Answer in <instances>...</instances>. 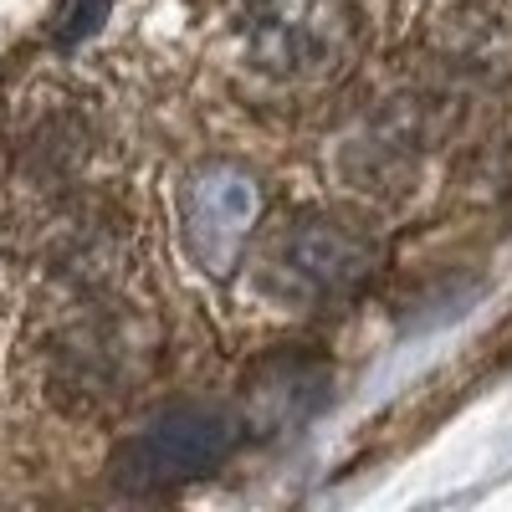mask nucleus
I'll return each instance as SVG.
<instances>
[{"label":"nucleus","instance_id":"nucleus-1","mask_svg":"<svg viewBox=\"0 0 512 512\" xmlns=\"http://www.w3.org/2000/svg\"><path fill=\"white\" fill-rule=\"evenodd\" d=\"M88 297L47 333V395L72 415H108L128 405L159 364V328L149 308L82 287Z\"/></svg>","mask_w":512,"mask_h":512},{"label":"nucleus","instance_id":"nucleus-2","mask_svg":"<svg viewBox=\"0 0 512 512\" xmlns=\"http://www.w3.org/2000/svg\"><path fill=\"white\" fill-rule=\"evenodd\" d=\"M379 267V231L344 210H292L256 231V292L292 313L349 303L379 277Z\"/></svg>","mask_w":512,"mask_h":512},{"label":"nucleus","instance_id":"nucleus-3","mask_svg":"<svg viewBox=\"0 0 512 512\" xmlns=\"http://www.w3.org/2000/svg\"><path fill=\"white\" fill-rule=\"evenodd\" d=\"M236 47L251 72L287 88H318L344 77L364 47L359 0H246Z\"/></svg>","mask_w":512,"mask_h":512},{"label":"nucleus","instance_id":"nucleus-4","mask_svg":"<svg viewBox=\"0 0 512 512\" xmlns=\"http://www.w3.org/2000/svg\"><path fill=\"white\" fill-rule=\"evenodd\" d=\"M236 415L221 405H169L159 415H149V425L128 431L113 446L108 472L118 487L128 492H169V487H185L205 472H216L226 461L231 441H236Z\"/></svg>","mask_w":512,"mask_h":512},{"label":"nucleus","instance_id":"nucleus-5","mask_svg":"<svg viewBox=\"0 0 512 512\" xmlns=\"http://www.w3.org/2000/svg\"><path fill=\"white\" fill-rule=\"evenodd\" d=\"M420 93L451 113L512 93V6H461L431 21L420 41Z\"/></svg>","mask_w":512,"mask_h":512},{"label":"nucleus","instance_id":"nucleus-6","mask_svg":"<svg viewBox=\"0 0 512 512\" xmlns=\"http://www.w3.org/2000/svg\"><path fill=\"white\" fill-rule=\"evenodd\" d=\"M262 216H267L262 175L236 159L195 164L180 185V236L195 267L210 277H226L241 267V256L256 246Z\"/></svg>","mask_w":512,"mask_h":512},{"label":"nucleus","instance_id":"nucleus-7","mask_svg":"<svg viewBox=\"0 0 512 512\" xmlns=\"http://www.w3.org/2000/svg\"><path fill=\"white\" fill-rule=\"evenodd\" d=\"M328 384H333V369H328L323 354H313L303 344L272 349V354L256 359L246 369V379H241V415H236V425L251 431V436H287L328 400Z\"/></svg>","mask_w":512,"mask_h":512},{"label":"nucleus","instance_id":"nucleus-8","mask_svg":"<svg viewBox=\"0 0 512 512\" xmlns=\"http://www.w3.org/2000/svg\"><path fill=\"white\" fill-rule=\"evenodd\" d=\"M103 11H108V0H72V6L62 11V26H57V36L62 41H82L98 21H103Z\"/></svg>","mask_w":512,"mask_h":512},{"label":"nucleus","instance_id":"nucleus-9","mask_svg":"<svg viewBox=\"0 0 512 512\" xmlns=\"http://www.w3.org/2000/svg\"><path fill=\"white\" fill-rule=\"evenodd\" d=\"M0 272H6V226H0Z\"/></svg>","mask_w":512,"mask_h":512}]
</instances>
